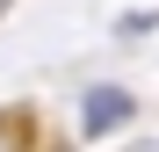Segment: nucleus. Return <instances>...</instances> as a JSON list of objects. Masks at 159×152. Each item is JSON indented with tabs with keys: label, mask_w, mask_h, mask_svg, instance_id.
Listing matches in <instances>:
<instances>
[{
	"label": "nucleus",
	"mask_w": 159,
	"mask_h": 152,
	"mask_svg": "<svg viewBox=\"0 0 159 152\" xmlns=\"http://www.w3.org/2000/svg\"><path fill=\"white\" fill-rule=\"evenodd\" d=\"M0 15H7V0H0Z\"/></svg>",
	"instance_id": "2"
},
{
	"label": "nucleus",
	"mask_w": 159,
	"mask_h": 152,
	"mask_svg": "<svg viewBox=\"0 0 159 152\" xmlns=\"http://www.w3.org/2000/svg\"><path fill=\"white\" fill-rule=\"evenodd\" d=\"M130 101L123 87H87V101H80V138H109L116 123H130Z\"/></svg>",
	"instance_id": "1"
}]
</instances>
